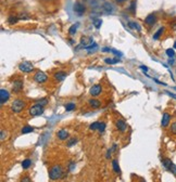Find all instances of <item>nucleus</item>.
Returning a JSON list of instances; mask_svg holds the SVG:
<instances>
[{"label": "nucleus", "instance_id": "23", "mask_svg": "<svg viewBox=\"0 0 176 182\" xmlns=\"http://www.w3.org/2000/svg\"><path fill=\"white\" fill-rule=\"evenodd\" d=\"M32 165V160L31 159H25L22 162V168L23 169H27V168H30Z\"/></svg>", "mask_w": 176, "mask_h": 182}, {"label": "nucleus", "instance_id": "6", "mask_svg": "<svg viewBox=\"0 0 176 182\" xmlns=\"http://www.w3.org/2000/svg\"><path fill=\"white\" fill-rule=\"evenodd\" d=\"M73 10L76 13L77 15H83L85 12V6L80 2H75L73 6Z\"/></svg>", "mask_w": 176, "mask_h": 182}, {"label": "nucleus", "instance_id": "2", "mask_svg": "<svg viewBox=\"0 0 176 182\" xmlns=\"http://www.w3.org/2000/svg\"><path fill=\"white\" fill-rule=\"evenodd\" d=\"M25 107V103L20 100V99H16L14 100L11 104V110L14 112V113H20L21 111H23V108Z\"/></svg>", "mask_w": 176, "mask_h": 182}, {"label": "nucleus", "instance_id": "33", "mask_svg": "<svg viewBox=\"0 0 176 182\" xmlns=\"http://www.w3.org/2000/svg\"><path fill=\"white\" fill-rule=\"evenodd\" d=\"M37 103L38 104H40V105L45 106L48 103V101H47V99H42V100H39V101H37Z\"/></svg>", "mask_w": 176, "mask_h": 182}, {"label": "nucleus", "instance_id": "36", "mask_svg": "<svg viewBox=\"0 0 176 182\" xmlns=\"http://www.w3.org/2000/svg\"><path fill=\"white\" fill-rule=\"evenodd\" d=\"M4 136H7V132H6L4 130H2V131H1V141L4 140Z\"/></svg>", "mask_w": 176, "mask_h": 182}, {"label": "nucleus", "instance_id": "38", "mask_svg": "<svg viewBox=\"0 0 176 182\" xmlns=\"http://www.w3.org/2000/svg\"><path fill=\"white\" fill-rule=\"evenodd\" d=\"M21 182H31V180H30L28 177H23L22 180H21Z\"/></svg>", "mask_w": 176, "mask_h": 182}, {"label": "nucleus", "instance_id": "17", "mask_svg": "<svg viewBox=\"0 0 176 182\" xmlns=\"http://www.w3.org/2000/svg\"><path fill=\"white\" fill-rule=\"evenodd\" d=\"M66 73L65 72H58L54 74V78L57 80H59V81H62V80H64V78L66 77Z\"/></svg>", "mask_w": 176, "mask_h": 182}, {"label": "nucleus", "instance_id": "39", "mask_svg": "<svg viewBox=\"0 0 176 182\" xmlns=\"http://www.w3.org/2000/svg\"><path fill=\"white\" fill-rule=\"evenodd\" d=\"M74 168H75V164H74V163L70 164V171H73V170H74Z\"/></svg>", "mask_w": 176, "mask_h": 182}, {"label": "nucleus", "instance_id": "40", "mask_svg": "<svg viewBox=\"0 0 176 182\" xmlns=\"http://www.w3.org/2000/svg\"><path fill=\"white\" fill-rule=\"evenodd\" d=\"M140 68H142V71H145V72H147V71H148V67H147V66H140Z\"/></svg>", "mask_w": 176, "mask_h": 182}, {"label": "nucleus", "instance_id": "29", "mask_svg": "<svg viewBox=\"0 0 176 182\" xmlns=\"http://www.w3.org/2000/svg\"><path fill=\"white\" fill-rule=\"evenodd\" d=\"M128 10H130L133 14H134L135 12H136V2L135 1H133L132 4H130V8H128Z\"/></svg>", "mask_w": 176, "mask_h": 182}, {"label": "nucleus", "instance_id": "30", "mask_svg": "<svg viewBox=\"0 0 176 182\" xmlns=\"http://www.w3.org/2000/svg\"><path fill=\"white\" fill-rule=\"evenodd\" d=\"M165 52H166V54H168V57H175V51H174V49H168Z\"/></svg>", "mask_w": 176, "mask_h": 182}, {"label": "nucleus", "instance_id": "21", "mask_svg": "<svg viewBox=\"0 0 176 182\" xmlns=\"http://www.w3.org/2000/svg\"><path fill=\"white\" fill-rule=\"evenodd\" d=\"M112 167H113V170H114L116 174H119L120 171H121V169H120V166H119V164H118V160H116V159H113V160H112Z\"/></svg>", "mask_w": 176, "mask_h": 182}, {"label": "nucleus", "instance_id": "37", "mask_svg": "<svg viewBox=\"0 0 176 182\" xmlns=\"http://www.w3.org/2000/svg\"><path fill=\"white\" fill-rule=\"evenodd\" d=\"M111 152H112V148H110V150H108V153H107V155H106V157H107L108 159H109V158H110V157H111V154H112Z\"/></svg>", "mask_w": 176, "mask_h": 182}, {"label": "nucleus", "instance_id": "15", "mask_svg": "<svg viewBox=\"0 0 176 182\" xmlns=\"http://www.w3.org/2000/svg\"><path fill=\"white\" fill-rule=\"evenodd\" d=\"M68 136H69V132L66 130H64V129H61V130L58 131V138L60 140H65Z\"/></svg>", "mask_w": 176, "mask_h": 182}, {"label": "nucleus", "instance_id": "34", "mask_svg": "<svg viewBox=\"0 0 176 182\" xmlns=\"http://www.w3.org/2000/svg\"><path fill=\"white\" fill-rule=\"evenodd\" d=\"M171 131H172V133L176 134V121L175 123H173L172 126H171Z\"/></svg>", "mask_w": 176, "mask_h": 182}, {"label": "nucleus", "instance_id": "22", "mask_svg": "<svg viewBox=\"0 0 176 182\" xmlns=\"http://www.w3.org/2000/svg\"><path fill=\"white\" fill-rule=\"evenodd\" d=\"M103 10L107 12V13H112V11H113V7L111 6V4L106 2V4H103Z\"/></svg>", "mask_w": 176, "mask_h": 182}, {"label": "nucleus", "instance_id": "12", "mask_svg": "<svg viewBox=\"0 0 176 182\" xmlns=\"http://www.w3.org/2000/svg\"><path fill=\"white\" fill-rule=\"evenodd\" d=\"M170 120H171V115H170L168 113L163 114L162 120H161V125H162V127H168V124H170Z\"/></svg>", "mask_w": 176, "mask_h": 182}, {"label": "nucleus", "instance_id": "25", "mask_svg": "<svg viewBox=\"0 0 176 182\" xmlns=\"http://www.w3.org/2000/svg\"><path fill=\"white\" fill-rule=\"evenodd\" d=\"M65 110L68 111V112H71V111H73L75 107H76V105L74 104V103H68V104H65Z\"/></svg>", "mask_w": 176, "mask_h": 182}, {"label": "nucleus", "instance_id": "27", "mask_svg": "<svg viewBox=\"0 0 176 182\" xmlns=\"http://www.w3.org/2000/svg\"><path fill=\"white\" fill-rule=\"evenodd\" d=\"M92 24H94V26L96 27L97 29H99L100 27H101V24H102V21L100 19H97V20H95L94 22H92Z\"/></svg>", "mask_w": 176, "mask_h": 182}, {"label": "nucleus", "instance_id": "26", "mask_svg": "<svg viewBox=\"0 0 176 182\" xmlns=\"http://www.w3.org/2000/svg\"><path fill=\"white\" fill-rule=\"evenodd\" d=\"M104 62H106L107 64H116V63L120 62V60L119 59H106Z\"/></svg>", "mask_w": 176, "mask_h": 182}, {"label": "nucleus", "instance_id": "7", "mask_svg": "<svg viewBox=\"0 0 176 182\" xmlns=\"http://www.w3.org/2000/svg\"><path fill=\"white\" fill-rule=\"evenodd\" d=\"M89 128L92 129V130H99L100 132H103L104 129H106V124L104 123L96 121V123H92Z\"/></svg>", "mask_w": 176, "mask_h": 182}, {"label": "nucleus", "instance_id": "32", "mask_svg": "<svg viewBox=\"0 0 176 182\" xmlns=\"http://www.w3.org/2000/svg\"><path fill=\"white\" fill-rule=\"evenodd\" d=\"M76 142H77V139L73 138V139H71V140L69 141V143H68V146H72V145H74V144H76Z\"/></svg>", "mask_w": 176, "mask_h": 182}, {"label": "nucleus", "instance_id": "28", "mask_svg": "<svg viewBox=\"0 0 176 182\" xmlns=\"http://www.w3.org/2000/svg\"><path fill=\"white\" fill-rule=\"evenodd\" d=\"M77 26H78V24H76V25H72V26L69 28V34L70 35H74L75 33H76L77 30Z\"/></svg>", "mask_w": 176, "mask_h": 182}, {"label": "nucleus", "instance_id": "4", "mask_svg": "<svg viewBox=\"0 0 176 182\" xmlns=\"http://www.w3.org/2000/svg\"><path fill=\"white\" fill-rule=\"evenodd\" d=\"M19 68L24 73H31L34 71V66H33V64H32L31 62H28V61L22 62V63L19 65Z\"/></svg>", "mask_w": 176, "mask_h": 182}, {"label": "nucleus", "instance_id": "43", "mask_svg": "<svg viewBox=\"0 0 176 182\" xmlns=\"http://www.w3.org/2000/svg\"><path fill=\"white\" fill-rule=\"evenodd\" d=\"M118 2H123V1H125V0H116Z\"/></svg>", "mask_w": 176, "mask_h": 182}, {"label": "nucleus", "instance_id": "1", "mask_svg": "<svg viewBox=\"0 0 176 182\" xmlns=\"http://www.w3.org/2000/svg\"><path fill=\"white\" fill-rule=\"evenodd\" d=\"M63 174V169L60 165H56V166L51 167V169L49 170V178L51 180H58L62 177Z\"/></svg>", "mask_w": 176, "mask_h": 182}, {"label": "nucleus", "instance_id": "14", "mask_svg": "<svg viewBox=\"0 0 176 182\" xmlns=\"http://www.w3.org/2000/svg\"><path fill=\"white\" fill-rule=\"evenodd\" d=\"M162 165H163V167H164L166 170L170 171V169H171V167H172L173 163H172V160H171V159L163 158V159H162Z\"/></svg>", "mask_w": 176, "mask_h": 182}, {"label": "nucleus", "instance_id": "35", "mask_svg": "<svg viewBox=\"0 0 176 182\" xmlns=\"http://www.w3.org/2000/svg\"><path fill=\"white\" fill-rule=\"evenodd\" d=\"M170 171H171L172 174H174L176 176V165H175V164H173V165H172V167H171Z\"/></svg>", "mask_w": 176, "mask_h": 182}, {"label": "nucleus", "instance_id": "41", "mask_svg": "<svg viewBox=\"0 0 176 182\" xmlns=\"http://www.w3.org/2000/svg\"><path fill=\"white\" fill-rule=\"evenodd\" d=\"M166 94H168L170 97H172V98H175L176 99V95L175 94H173V93H170V92H166Z\"/></svg>", "mask_w": 176, "mask_h": 182}, {"label": "nucleus", "instance_id": "18", "mask_svg": "<svg viewBox=\"0 0 176 182\" xmlns=\"http://www.w3.org/2000/svg\"><path fill=\"white\" fill-rule=\"evenodd\" d=\"M80 42H82V45H84V47H87V46L94 43V42H92V39L89 37H82Z\"/></svg>", "mask_w": 176, "mask_h": 182}, {"label": "nucleus", "instance_id": "24", "mask_svg": "<svg viewBox=\"0 0 176 182\" xmlns=\"http://www.w3.org/2000/svg\"><path fill=\"white\" fill-rule=\"evenodd\" d=\"M33 130H34V128H33L32 126H24L23 129H22V133H23V134H26V133L32 132Z\"/></svg>", "mask_w": 176, "mask_h": 182}, {"label": "nucleus", "instance_id": "20", "mask_svg": "<svg viewBox=\"0 0 176 182\" xmlns=\"http://www.w3.org/2000/svg\"><path fill=\"white\" fill-rule=\"evenodd\" d=\"M128 26L130 28H133V29H137L138 32H140V29H142V27L139 26V24L136 22H128Z\"/></svg>", "mask_w": 176, "mask_h": 182}, {"label": "nucleus", "instance_id": "13", "mask_svg": "<svg viewBox=\"0 0 176 182\" xmlns=\"http://www.w3.org/2000/svg\"><path fill=\"white\" fill-rule=\"evenodd\" d=\"M116 128L119 129L120 131L124 132V131L126 130V128H127L126 123H125L124 120H122V119H119V120L116 121Z\"/></svg>", "mask_w": 176, "mask_h": 182}, {"label": "nucleus", "instance_id": "19", "mask_svg": "<svg viewBox=\"0 0 176 182\" xmlns=\"http://www.w3.org/2000/svg\"><path fill=\"white\" fill-rule=\"evenodd\" d=\"M164 30H165L164 27H160V28H159V29L157 30V33L153 35V39H154V40H158V39L160 38L161 35L163 34V32H164Z\"/></svg>", "mask_w": 176, "mask_h": 182}, {"label": "nucleus", "instance_id": "10", "mask_svg": "<svg viewBox=\"0 0 176 182\" xmlns=\"http://www.w3.org/2000/svg\"><path fill=\"white\" fill-rule=\"evenodd\" d=\"M101 91H102V87L100 86V85H95V86H92L90 88V90H89V93L94 97H97V95H99L101 93Z\"/></svg>", "mask_w": 176, "mask_h": 182}, {"label": "nucleus", "instance_id": "31", "mask_svg": "<svg viewBox=\"0 0 176 182\" xmlns=\"http://www.w3.org/2000/svg\"><path fill=\"white\" fill-rule=\"evenodd\" d=\"M18 21H19V19L15 18V16H10V18L8 19V22L10 23V24H15Z\"/></svg>", "mask_w": 176, "mask_h": 182}, {"label": "nucleus", "instance_id": "5", "mask_svg": "<svg viewBox=\"0 0 176 182\" xmlns=\"http://www.w3.org/2000/svg\"><path fill=\"white\" fill-rule=\"evenodd\" d=\"M34 79H35L36 83H44L45 81H47V79H48V76H47L44 72H37L36 74H35Z\"/></svg>", "mask_w": 176, "mask_h": 182}, {"label": "nucleus", "instance_id": "42", "mask_svg": "<svg viewBox=\"0 0 176 182\" xmlns=\"http://www.w3.org/2000/svg\"><path fill=\"white\" fill-rule=\"evenodd\" d=\"M173 48H174V49H176V41L174 42V46H173Z\"/></svg>", "mask_w": 176, "mask_h": 182}, {"label": "nucleus", "instance_id": "8", "mask_svg": "<svg viewBox=\"0 0 176 182\" xmlns=\"http://www.w3.org/2000/svg\"><path fill=\"white\" fill-rule=\"evenodd\" d=\"M9 98H10V93L6 89H1L0 90V103H1V105L7 102Z\"/></svg>", "mask_w": 176, "mask_h": 182}, {"label": "nucleus", "instance_id": "9", "mask_svg": "<svg viewBox=\"0 0 176 182\" xmlns=\"http://www.w3.org/2000/svg\"><path fill=\"white\" fill-rule=\"evenodd\" d=\"M23 89V81L22 80H15V81H13V85H12V90L13 92H20V91Z\"/></svg>", "mask_w": 176, "mask_h": 182}, {"label": "nucleus", "instance_id": "16", "mask_svg": "<svg viewBox=\"0 0 176 182\" xmlns=\"http://www.w3.org/2000/svg\"><path fill=\"white\" fill-rule=\"evenodd\" d=\"M89 105L92 106V108H98V107H100L101 103L97 99H92V100H89Z\"/></svg>", "mask_w": 176, "mask_h": 182}, {"label": "nucleus", "instance_id": "11", "mask_svg": "<svg viewBox=\"0 0 176 182\" xmlns=\"http://www.w3.org/2000/svg\"><path fill=\"white\" fill-rule=\"evenodd\" d=\"M156 22H157V16H156L154 14H149L145 19V23L147 24V25H149V26L154 25Z\"/></svg>", "mask_w": 176, "mask_h": 182}, {"label": "nucleus", "instance_id": "3", "mask_svg": "<svg viewBox=\"0 0 176 182\" xmlns=\"http://www.w3.org/2000/svg\"><path fill=\"white\" fill-rule=\"evenodd\" d=\"M44 106L38 104V103H36L34 104L33 106L30 107V114H31V116L35 117V116H39V115H42L44 113Z\"/></svg>", "mask_w": 176, "mask_h": 182}]
</instances>
